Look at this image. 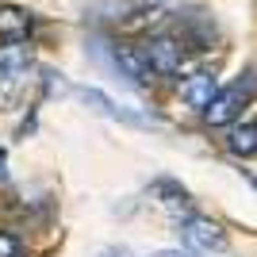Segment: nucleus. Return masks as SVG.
<instances>
[{
    "label": "nucleus",
    "instance_id": "6e6552de",
    "mask_svg": "<svg viewBox=\"0 0 257 257\" xmlns=\"http://www.w3.org/2000/svg\"><path fill=\"white\" fill-rule=\"evenodd\" d=\"M226 150L238 154V158H253L257 154V119L253 123H242V127H234L226 135Z\"/></svg>",
    "mask_w": 257,
    "mask_h": 257
},
{
    "label": "nucleus",
    "instance_id": "f03ea898",
    "mask_svg": "<svg viewBox=\"0 0 257 257\" xmlns=\"http://www.w3.org/2000/svg\"><path fill=\"white\" fill-rule=\"evenodd\" d=\"M177 234H181V242L188 249H196V253H223V249H226L223 226L211 223V219H204V215H188V219H181V223H177Z\"/></svg>",
    "mask_w": 257,
    "mask_h": 257
},
{
    "label": "nucleus",
    "instance_id": "20e7f679",
    "mask_svg": "<svg viewBox=\"0 0 257 257\" xmlns=\"http://www.w3.org/2000/svg\"><path fill=\"white\" fill-rule=\"evenodd\" d=\"M31 69V50L23 43H4L0 46V96H12L23 85V77Z\"/></svg>",
    "mask_w": 257,
    "mask_h": 257
},
{
    "label": "nucleus",
    "instance_id": "f8f14e48",
    "mask_svg": "<svg viewBox=\"0 0 257 257\" xmlns=\"http://www.w3.org/2000/svg\"><path fill=\"white\" fill-rule=\"evenodd\" d=\"M4 177H8V169H4V150H0V181H4Z\"/></svg>",
    "mask_w": 257,
    "mask_h": 257
},
{
    "label": "nucleus",
    "instance_id": "9d476101",
    "mask_svg": "<svg viewBox=\"0 0 257 257\" xmlns=\"http://www.w3.org/2000/svg\"><path fill=\"white\" fill-rule=\"evenodd\" d=\"M23 246H20V238L8 234V230H0V257H20Z\"/></svg>",
    "mask_w": 257,
    "mask_h": 257
},
{
    "label": "nucleus",
    "instance_id": "1a4fd4ad",
    "mask_svg": "<svg viewBox=\"0 0 257 257\" xmlns=\"http://www.w3.org/2000/svg\"><path fill=\"white\" fill-rule=\"evenodd\" d=\"M27 31H31V16H23L16 8H0V39L4 43H20Z\"/></svg>",
    "mask_w": 257,
    "mask_h": 257
},
{
    "label": "nucleus",
    "instance_id": "f257e3e1",
    "mask_svg": "<svg viewBox=\"0 0 257 257\" xmlns=\"http://www.w3.org/2000/svg\"><path fill=\"white\" fill-rule=\"evenodd\" d=\"M253 96H257V77L246 73L242 81H234L230 88H219V96L211 100V107L204 111V119L211 123V127H223V123H230V119H234Z\"/></svg>",
    "mask_w": 257,
    "mask_h": 257
},
{
    "label": "nucleus",
    "instance_id": "423d86ee",
    "mask_svg": "<svg viewBox=\"0 0 257 257\" xmlns=\"http://www.w3.org/2000/svg\"><path fill=\"white\" fill-rule=\"evenodd\" d=\"M81 96H85V104H92L96 111H104V115H111V119H123V123H135V127H150V123H154V119H146L142 111H131V107H119L115 100H107L104 92H100V88H85Z\"/></svg>",
    "mask_w": 257,
    "mask_h": 257
},
{
    "label": "nucleus",
    "instance_id": "0eeeda50",
    "mask_svg": "<svg viewBox=\"0 0 257 257\" xmlns=\"http://www.w3.org/2000/svg\"><path fill=\"white\" fill-rule=\"evenodd\" d=\"M115 65L131 77V81L150 85V65H146V58H142L139 50H131V46H115Z\"/></svg>",
    "mask_w": 257,
    "mask_h": 257
},
{
    "label": "nucleus",
    "instance_id": "39448f33",
    "mask_svg": "<svg viewBox=\"0 0 257 257\" xmlns=\"http://www.w3.org/2000/svg\"><path fill=\"white\" fill-rule=\"evenodd\" d=\"M215 96H219V81H215V73H192L181 85V100L188 107H196V111H207Z\"/></svg>",
    "mask_w": 257,
    "mask_h": 257
},
{
    "label": "nucleus",
    "instance_id": "7ed1b4c3",
    "mask_svg": "<svg viewBox=\"0 0 257 257\" xmlns=\"http://www.w3.org/2000/svg\"><path fill=\"white\" fill-rule=\"evenodd\" d=\"M139 54L146 58L150 73H158V77H173V73H181V65H184V46H181V39H173V35L146 39V43L139 46Z\"/></svg>",
    "mask_w": 257,
    "mask_h": 257
},
{
    "label": "nucleus",
    "instance_id": "9b49d317",
    "mask_svg": "<svg viewBox=\"0 0 257 257\" xmlns=\"http://www.w3.org/2000/svg\"><path fill=\"white\" fill-rule=\"evenodd\" d=\"M154 257H196V253H181V249H158Z\"/></svg>",
    "mask_w": 257,
    "mask_h": 257
}]
</instances>
